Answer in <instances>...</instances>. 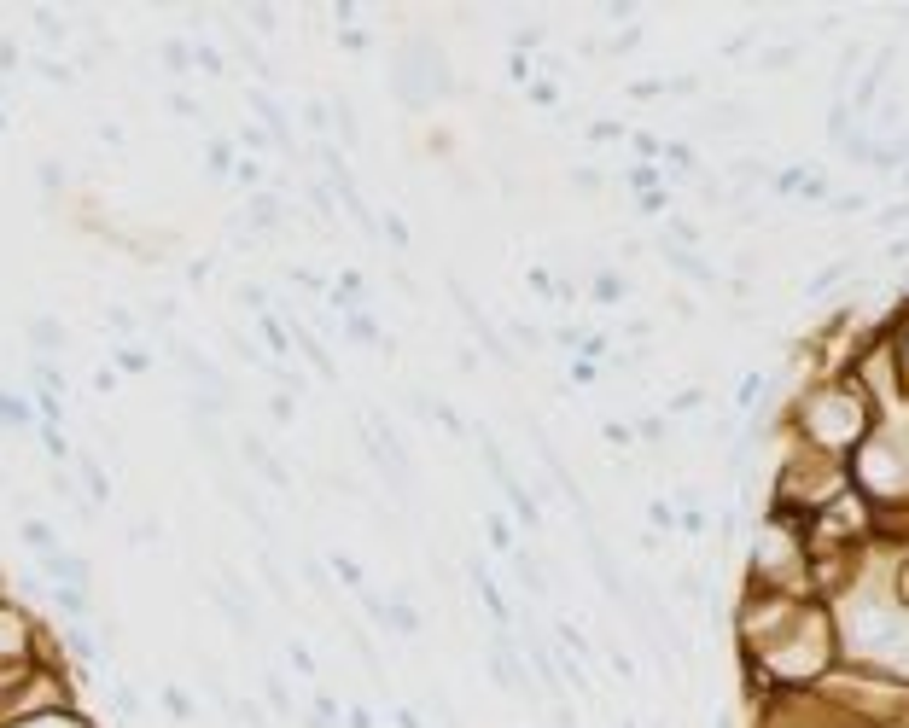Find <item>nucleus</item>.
Segmentation results:
<instances>
[{
	"mask_svg": "<svg viewBox=\"0 0 909 728\" xmlns=\"http://www.w3.org/2000/svg\"><path fill=\"white\" fill-rule=\"evenodd\" d=\"M385 88L403 111H432L438 100L455 94V70L443 59V47L432 35H403L391 47V70H385Z\"/></svg>",
	"mask_w": 909,
	"mask_h": 728,
	"instance_id": "1",
	"label": "nucleus"
},
{
	"mask_svg": "<svg viewBox=\"0 0 909 728\" xmlns=\"http://www.w3.org/2000/svg\"><path fill=\"white\" fill-rule=\"evenodd\" d=\"M35 659H59V641H53V624L35 618L30 606L0 589V670H24Z\"/></svg>",
	"mask_w": 909,
	"mask_h": 728,
	"instance_id": "2",
	"label": "nucleus"
},
{
	"mask_svg": "<svg viewBox=\"0 0 909 728\" xmlns=\"http://www.w3.org/2000/svg\"><path fill=\"white\" fill-rule=\"evenodd\" d=\"M234 443H239V449H234L239 466H251V472H257L263 484H269L274 496H292V472L280 466V455H274V449L263 443V437H257V431H239Z\"/></svg>",
	"mask_w": 909,
	"mask_h": 728,
	"instance_id": "3",
	"label": "nucleus"
},
{
	"mask_svg": "<svg viewBox=\"0 0 909 728\" xmlns=\"http://www.w3.org/2000/svg\"><path fill=\"white\" fill-rule=\"evenodd\" d=\"M47 583H59V589H94V560L88 554H76V548H59V554H47V560H30Z\"/></svg>",
	"mask_w": 909,
	"mask_h": 728,
	"instance_id": "4",
	"label": "nucleus"
},
{
	"mask_svg": "<svg viewBox=\"0 0 909 728\" xmlns=\"http://www.w3.org/2000/svg\"><path fill=\"white\" fill-rule=\"evenodd\" d=\"M24 344H30L35 362H59L70 350V327L59 315H30V321H24Z\"/></svg>",
	"mask_w": 909,
	"mask_h": 728,
	"instance_id": "5",
	"label": "nucleus"
},
{
	"mask_svg": "<svg viewBox=\"0 0 909 728\" xmlns=\"http://www.w3.org/2000/svg\"><path fill=\"white\" fill-rule=\"evenodd\" d=\"M70 472H76V484H82V496L94 501V507H111V496H117V484H111V472H105V461L94 455V449H76V461H70Z\"/></svg>",
	"mask_w": 909,
	"mask_h": 728,
	"instance_id": "6",
	"label": "nucleus"
},
{
	"mask_svg": "<svg viewBox=\"0 0 909 728\" xmlns=\"http://www.w3.org/2000/svg\"><path fill=\"white\" fill-rule=\"evenodd\" d=\"M18 542H24V554H30V560H47V554H59V548H65V536L47 525L41 513H24V519H18Z\"/></svg>",
	"mask_w": 909,
	"mask_h": 728,
	"instance_id": "7",
	"label": "nucleus"
},
{
	"mask_svg": "<svg viewBox=\"0 0 909 728\" xmlns=\"http://www.w3.org/2000/svg\"><path fill=\"white\" fill-rule=\"evenodd\" d=\"M35 402H30V391H6L0 385V431H30L35 437Z\"/></svg>",
	"mask_w": 909,
	"mask_h": 728,
	"instance_id": "8",
	"label": "nucleus"
},
{
	"mask_svg": "<svg viewBox=\"0 0 909 728\" xmlns=\"http://www.w3.org/2000/svg\"><path fill=\"white\" fill-rule=\"evenodd\" d=\"M105 705H111V717H117V723H129V728L146 717V699H140L135 682H111V688H105Z\"/></svg>",
	"mask_w": 909,
	"mask_h": 728,
	"instance_id": "9",
	"label": "nucleus"
},
{
	"mask_svg": "<svg viewBox=\"0 0 909 728\" xmlns=\"http://www.w3.org/2000/svg\"><path fill=\"white\" fill-rule=\"evenodd\" d=\"M105 356H111V367H117V379H140V373L158 367V356H152L146 344H111Z\"/></svg>",
	"mask_w": 909,
	"mask_h": 728,
	"instance_id": "10",
	"label": "nucleus"
},
{
	"mask_svg": "<svg viewBox=\"0 0 909 728\" xmlns=\"http://www.w3.org/2000/svg\"><path fill=\"white\" fill-rule=\"evenodd\" d=\"M263 705H269V717H280V723H292L303 705L292 699V688H286V676L280 670H263Z\"/></svg>",
	"mask_w": 909,
	"mask_h": 728,
	"instance_id": "11",
	"label": "nucleus"
},
{
	"mask_svg": "<svg viewBox=\"0 0 909 728\" xmlns=\"http://www.w3.org/2000/svg\"><path fill=\"white\" fill-rule=\"evenodd\" d=\"M0 728H100L82 705H65V711H41V717H18V723H0Z\"/></svg>",
	"mask_w": 909,
	"mask_h": 728,
	"instance_id": "12",
	"label": "nucleus"
},
{
	"mask_svg": "<svg viewBox=\"0 0 909 728\" xmlns=\"http://www.w3.org/2000/svg\"><path fill=\"white\" fill-rule=\"evenodd\" d=\"M327 571H333V583L338 589H344V595H368V571H362V565L350 560V554H344V548H333V554H327Z\"/></svg>",
	"mask_w": 909,
	"mask_h": 728,
	"instance_id": "13",
	"label": "nucleus"
},
{
	"mask_svg": "<svg viewBox=\"0 0 909 728\" xmlns=\"http://www.w3.org/2000/svg\"><path fill=\"white\" fill-rule=\"evenodd\" d=\"M338 338H344V344H379V350H391L385 327L373 321L368 309H362V315H344V321H338Z\"/></svg>",
	"mask_w": 909,
	"mask_h": 728,
	"instance_id": "14",
	"label": "nucleus"
},
{
	"mask_svg": "<svg viewBox=\"0 0 909 728\" xmlns=\"http://www.w3.org/2000/svg\"><path fill=\"white\" fill-rule=\"evenodd\" d=\"M234 164H239V146L228 140V134L204 140V175H210V181H228V175H234Z\"/></svg>",
	"mask_w": 909,
	"mask_h": 728,
	"instance_id": "15",
	"label": "nucleus"
},
{
	"mask_svg": "<svg viewBox=\"0 0 909 728\" xmlns=\"http://www.w3.org/2000/svg\"><path fill=\"white\" fill-rule=\"evenodd\" d=\"M35 443H41L47 466H70V461H76V443H70V431H59V426H35Z\"/></svg>",
	"mask_w": 909,
	"mask_h": 728,
	"instance_id": "16",
	"label": "nucleus"
},
{
	"mask_svg": "<svg viewBox=\"0 0 909 728\" xmlns=\"http://www.w3.org/2000/svg\"><path fill=\"white\" fill-rule=\"evenodd\" d=\"M158 705H164L175 723H199V699L187 694L181 682H164V688H158Z\"/></svg>",
	"mask_w": 909,
	"mask_h": 728,
	"instance_id": "17",
	"label": "nucleus"
},
{
	"mask_svg": "<svg viewBox=\"0 0 909 728\" xmlns=\"http://www.w3.org/2000/svg\"><path fill=\"white\" fill-rule=\"evenodd\" d=\"M338 629H344V641H350V653H356V659L368 664V676H373V682H385V664H379V653H373L368 629H362V624H350V618H344Z\"/></svg>",
	"mask_w": 909,
	"mask_h": 728,
	"instance_id": "18",
	"label": "nucleus"
},
{
	"mask_svg": "<svg viewBox=\"0 0 909 728\" xmlns=\"http://www.w3.org/2000/svg\"><path fill=\"white\" fill-rule=\"evenodd\" d=\"M193 76H210V82H222V76H228V53H222L216 41H193Z\"/></svg>",
	"mask_w": 909,
	"mask_h": 728,
	"instance_id": "19",
	"label": "nucleus"
},
{
	"mask_svg": "<svg viewBox=\"0 0 909 728\" xmlns=\"http://www.w3.org/2000/svg\"><path fill=\"white\" fill-rule=\"evenodd\" d=\"M30 18H35V35H41L47 47H65V41H70V24H65V12H53V6H35Z\"/></svg>",
	"mask_w": 909,
	"mask_h": 728,
	"instance_id": "20",
	"label": "nucleus"
},
{
	"mask_svg": "<svg viewBox=\"0 0 909 728\" xmlns=\"http://www.w3.org/2000/svg\"><path fill=\"white\" fill-rule=\"evenodd\" d=\"M30 70L41 76V82H47V88H76V70H70L65 59H53V53H35Z\"/></svg>",
	"mask_w": 909,
	"mask_h": 728,
	"instance_id": "21",
	"label": "nucleus"
},
{
	"mask_svg": "<svg viewBox=\"0 0 909 728\" xmlns=\"http://www.w3.org/2000/svg\"><path fill=\"white\" fill-rule=\"evenodd\" d=\"M228 181H234L239 193H245V199H251V193H263V187H269V169H263V158H239V164H234V175H228Z\"/></svg>",
	"mask_w": 909,
	"mask_h": 728,
	"instance_id": "22",
	"label": "nucleus"
},
{
	"mask_svg": "<svg viewBox=\"0 0 909 728\" xmlns=\"http://www.w3.org/2000/svg\"><path fill=\"white\" fill-rule=\"evenodd\" d=\"M158 59H164L169 76H193V41H175V35H169L164 47H158Z\"/></svg>",
	"mask_w": 909,
	"mask_h": 728,
	"instance_id": "23",
	"label": "nucleus"
},
{
	"mask_svg": "<svg viewBox=\"0 0 909 728\" xmlns=\"http://www.w3.org/2000/svg\"><path fill=\"white\" fill-rule=\"evenodd\" d=\"M35 187H41V193H70V169L59 164V158H41V164H35Z\"/></svg>",
	"mask_w": 909,
	"mask_h": 728,
	"instance_id": "24",
	"label": "nucleus"
},
{
	"mask_svg": "<svg viewBox=\"0 0 909 728\" xmlns=\"http://www.w3.org/2000/svg\"><path fill=\"white\" fill-rule=\"evenodd\" d=\"M228 717H234L239 728H269V705H263V699H251V694H239Z\"/></svg>",
	"mask_w": 909,
	"mask_h": 728,
	"instance_id": "25",
	"label": "nucleus"
},
{
	"mask_svg": "<svg viewBox=\"0 0 909 728\" xmlns=\"http://www.w3.org/2000/svg\"><path fill=\"white\" fill-rule=\"evenodd\" d=\"M764 391H770V379H764V373H746L741 391H735V408H741V414H752V408L764 402Z\"/></svg>",
	"mask_w": 909,
	"mask_h": 728,
	"instance_id": "26",
	"label": "nucleus"
},
{
	"mask_svg": "<svg viewBox=\"0 0 909 728\" xmlns=\"http://www.w3.org/2000/svg\"><path fill=\"white\" fill-rule=\"evenodd\" d=\"M263 408H269V420H274V426H292V420H298V397H292V391H274V397L263 402Z\"/></svg>",
	"mask_w": 909,
	"mask_h": 728,
	"instance_id": "27",
	"label": "nucleus"
},
{
	"mask_svg": "<svg viewBox=\"0 0 909 728\" xmlns=\"http://www.w3.org/2000/svg\"><path fill=\"white\" fill-rule=\"evenodd\" d=\"M513 565H519V583H525V589H531V595H542V589H548V583H542V565L531 560V554H525V548H513Z\"/></svg>",
	"mask_w": 909,
	"mask_h": 728,
	"instance_id": "28",
	"label": "nucleus"
},
{
	"mask_svg": "<svg viewBox=\"0 0 909 728\" xmlns=\"http://www.w3.org/2000/svg\"><path fill=\"white\" fill-rule=\"evenodd\" d=\"M624 292H630L624 274H595V303H624Z\"/></svg>",
	"mask_w": 909,
	"mask_h": 728,
	"instance_id": "29",
	"label": "nucleus"
},
{
	"mask_svg": "<svg viewBox=\"0 0 909 728\" xmlns=\"http://www.w3.org/2000/svg\"><path fill=\"white\" fill-rule=\"evenodd\" d=\"M845 274H851V263H828V268H822V274H816V280L805 286V292H810V298H822V292H834V286H840Z\"/></svg>",
	"mask_w": 909,
	"mask_h": 728,
	"instance_id": "30",
	"label": "nucleus"
},
{
	"mask_svg": "<svg viewBox=\"0 0 909 728\" xmlns=\"http://www.w3.org/2000/svg\"><path fill=\"white\" fill-rule=\"evenodd\" d=\"M379 239H391L397 251H408V222L397 216V210H385V216H379Z\"/></svg>",
	"mask_w": 909,
	"mask_h": 728,
	"instance_id": "31",
	"label": "nucleus"
},
{
	"mask_svg": "<svg viewBox=\"0 0 909 728\" xmlns=\"http://www.w3.org/2000/svg\"><path fill=\"white\" fill-rule=\"evenodd\" d=\"M484 530H490V548H502V554H513V525H507L502 513H484Z\"/></svg>",
	"mask_w": 909,
	"mask_h": 728,
	"instance_id": "32",
	"label": "nucleus"
},
{
	"mask_svg": "<svg viewBox=\"0 0 909 728\" xmlns=\"http://www.w3.org/2000/svg\"><path fill=\"white\" fill-rule=\"evenodd\" d=\"M303 577H309V589H315L321 600H333V571H327L321 560H303Z\"/></svg>",
	"mask_w": 909,
	"mask_h": 728,
	"instance_id": "33",
	"label": "nucleus"
},
{
	"mask_svg": "<svg viewBox=\"0 0 909 728\" xmlns=\"http://www.w3.org/2000/svg\"><path fill=\"white\" fill-rule=\"evenodd\" d=\"M146 321H152V327H175V321H181V303H175V298H158L152 309H146Z\"/></svg>",
	"mask_w": 909,
	"mask_h": 728,
	"instance_id": "34",
	"label": "nucleus"
},
{
	"mask_svg": "<svg viewBox=\"0 0 909 728\" xmlns=\"http://www.w3.org/2000/svg\"><path fill=\"white\" fill-rule=\"evenodd\" d=\"M18 65H24V47H18V41H6V35H0V76H6V82H12V76H18Z\"/></svg>",
	"mask_w": 909,
	"mask_h": 728,
	"instance_id": "35",
	"label": "nucleus"
},
{
	"mask_svg": "<svg viewBox=\"0 0 909 728\" xmlns=\"http://www.w3.org/2000/svg\"><path fill=\"white\" fill-rule=\"evenodd\" d=\"M286 659H292V670H298V676H309V682H315V653H309L303 641H286Z\"/></svg>",
	"mask_w": 909,
	"mask_h": 728,
	"instance_id": "36",
	"label": "nucleus"
},
{
	"mask_svg": "<svg viewBox=\"0 0 909 728\" xmlns=\"http://www.w3.org/2000/svg\"><path fill=\"white\" fill-rule=\"evenodd\" d=\"M169 111H175V117H204V105L193 100L187 88H169Z\"/></svg>",
	"mask_w": 909,
	"mask_h": 728,
	"instance_id": "37",
	"label": "nucleus"
},
{
	"mask_svg": "<svg viewBox=\"0 0 909 728\" xmlns=\"http://www.w3.org/2000/svg\"><path fill=\"white\" fill-rule=\"evenodd\" d=\"M507 332H513V344H525V350H542V344H548V332H542V327H525V321H513Z\"/></svg>",
	"mask_w": 909,
	"mask_h": 728,
	"instance_id": "38",
	"label": "nucleus"
},
{
	"mask_svg": "<svg viewBox=\"0 0 909 728\" xmlns=\"http://www.w3.org/2000/svg\"><path fill=\"white\" fill-rule=\"evenodd\" d=\"M338 47H344V53H368V47H373V35L362 30V24H356V30H338Z\"/></svg>",
	"mask_w": 909,
	"mask_h": 728,
	"instance_id": "39",
	"label": "nucleus"
},
{
	"mask_svg": "<svg viewBox=\"0 0 909 728\" xmlns=\"http://www.w3.org/2000/svg\"><path fill=\"white\" fill-rule=\"evenodd\" d=\"M875 228H909V204H886L875 216Z\"/></svg>",
	"mask_w": 909,
	"mask_h": 728,
	"instance_id": "40",
	"label": "nucleus"
},
{
	"mask_svg": "<svg viewBox=\"0 0 909 728\" xmlns=\"http://www.w3.org/2000/svg\"><path fill=\"white\" fill-rule=\"evenodd\" d=\"M700 402H706V391H676V397H671V414H694Z\"/></svg>",
	"mask_w": 909,
	"mask_h": 728,
	"instance_id": "41",
	"label": "nucleus"
},
{
	"mask_svg": "<svg viewBox=\"0 0 909 728\" xmlns=\"http://www.w3.org/2000/svg\"><path fill=\"white\" fill-rule=\"evenodd\" d=\"M344 728H379L368 705H344Z\"/></svg>",
	"mask_w": 909,
	"mask_h": 728,
	"instance_id": "42",
	"label": "nucleus"
},
{
	"mask_svg": "<svg viewBox=\"0 0 909 728\" xmlns=\"http://www.w3.org/2000/svg\"><path fill=\"white\" fill-rule=\"evenodd\" d=\"M117 385H123V379H117V367L105 362L100 373H94V391H100V397H111V391H117Z\"/></svg>",
	"mask_w": 909,
	"mask_h": 728,
	"instance_id": "43",
	"label": "nucleus"
},
{
	"mask_svg": "<svg viewBox=\"0 0 909 728\" xmlns=\"http://www.w3.org/2000/svg\"><path fill=\"white\" fill-rule=\"evenodd\" d=\"M863 204H869V199H863V193H845V199H834V204H828V210H834V216H857V210H863Z\"/></svg>",
	"mask_w": 909,
	"mask_h": 728,
	"instance_id": "44",
	"label": "nucleus"
},
{
	"mask_svg": "<svg viewBox=\"0 0 909 728\" xmlns=\"http://www.w3.org/2000/svg\"><path fill=\"white\" fill-rule=\"evenodd\" d=\"M391 728H426V723H420L414 705H397V711H391Z\"/></svg>",
	"mask_w": 909,
	"mask_h": 728,
	"instance_id": "45",
	"label": "nucleus"
},
{
	"mask_svg": "<svg viewBox=\"0 0 909 728\" xmlns=\"http://www.w3.org/2000/svg\"><path fill=\"white\" fill-rule=\"evenodd\" d=\"M210 268H216L210 257H199V263H187V286H204V280H210Z\"/></svg>",
	"mask_w": 909,
	"mask_h": 728,
	"instance_id": "46",
	"label": "nucleus"
},
{
	"mask_svg": "<svg viewBox=\"0 0 909 728\" xmlns=\"http://www.w3.org/2000/svg\"><path fill=\"white\" fill-rule=\"evenodd\" d=\"M647 513H653V525H665V530H671V525H676V513H671V501H653V507H647Z\"/></svg>",
	"mask_w": 909,
	"mask_h": 728,
	"instance_id": "47",
	"label": "nucleus"
},
{
	"mask_svg": "<svg viewBox=\"0 0 909 728\" xmlns=\"http://www.w3.org/2000/svg\"><path fill=\"white\" fill-rule=\"evenodd\" d=\"M455 367H461V373H478V367H484V356H472V350H461V356H455Z\"/></svg>",
	"mask_w": 909,
	"mask_h": 728,
	"instance_id": "48",
	"label": "nucleus"
},
{
	"mask_svg": "<svg viewBox=\"0 0 909 728\" xmlns=\"http://www.w3.org/2000/svg\"><path fill=\"white\" fill-rule=\"evenodd\" d=\"M292 723H298V728H338V723H321V717H315V711H298V717H292Z\"/></svg>",
	"mask_w": 909,
	"mask_h": 728,
	"instance_id": "49",
	"label": "nucleus"
},
{
	"mask_svg": "<svg viewBox=\"0 0 909 728\" xmlns=\"http://www.w3.org/2000/svg\"><path fill=\"white\" fill-rule=\"evenodd\" d=\"M0 134H12V117H6V105H0Z\"/></svg>",
	"mask_w": 909,
	"mask_h": 728,
	"instance_id": "50",
	"label": "nucleus"
},
{
	"mask_svg": "<svg viewBox=\"0 0 909 728\" xmlns=\"http://www.w3.org/2000/svg\"><path fill=\"white\" fill-rule=\"evenodd\" d=\"M898 175H904V187H909V164H904V169H898Z\"/></svg>",
	"mask_w": 909,
	"mask_h": 728,
	"instance_id": "51",
	"label": "nucleus"
}]
</instances>
